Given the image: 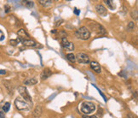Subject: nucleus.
I'll list each match as a JSON object with an SVG mask.
<instances>
[{
  "label": "nucleus",
  "instance_id": "obj_1",
  "mask_svg": "<svg viewBox=\"0 0 138 118\" xmlns=\"http://www.w3.org/2000/svg\"><path fill=\"white\" fill-rule=\"evenodd\" d=\"M95 110V105L92 102L90 101H84L82 103L81 107H80V111L82 113H84L85 116H89L92 112H94Z\"/></svg>",
  "mask_w": 138,
  "mask_h": 118
},
{
  "label": "nucleus",
  "instance_id": "obj_2",
  "mask_svg": "<svg viewBox=\"0 0 138 118\" xmlns=\"http://www.w3.org/2000/svg\"><path fill=\"white\" fill-rule=\"evenodd\" d=\"M76 37L82 40H87L91 37V32L86 27H81L75 32Z\"/></svg>",
  "mask_w": 138,
  "mask_h": 118
},
{
  "label": "nucleus",
  "instance_id": "obj_3",
  "mask_svg": "<svg viewBox=\"0 0 138 118\" xmlns=\"http://www.w3.org/2000/svg\"><path fill=\"white\" fill-rule=\"evenodd\" d=\"M18 92L20 93V95L22 97V98H24V101L28 102V103H32V98H31L29 92H27V89H26L25 86H19L18 87Z\"/></svg>",
  "mask_w": 138,
  "mask_h": 118
},
{
  "label": "nucleus",
  "instance_id": "obj_4",
  "mask_svg": "<svg viewBox=\"0 0 138 118\" xmlns=\"http://www.w3.org/2000/svg\"><path fill=\"white\" fill-rule=\"evenodd\" d=\"M15 105L16 109L19 110V111H25V110H28V108H29L28 104L24 100L21 99L20 98H17L15 100Z\"/></svg>",
  "mask_w": 138,
  "mask_h": 118
},
{
  "label": "nucleus",
  "instance_id": "obj_5",
  "mask_svg": "<svg viewBox=\"0 0 138 118\" xmlns=\"http://www.w3.org/2000/svg\"><path fill=\"white\" fill-rule=\"evenodd\" d=\"M90 25H91L92 29L95 31V32L97 34H99V35H102V34H107V31H106V29H105L104 27L98 24V23L92 22Z\"/></svg>",
  "mask_w": 138,
  "mask_h": 118
},
{
  "label": "nucleus",
  "instance_id": "obj_6",
  "mask_svg": "<svg viewBox=\"0 0 138 118\" xmlns=\"http://www.w3.org/2000/svg\"><path fill=\"white\" fill-rule=\"evenodd\" d=\"M75 58L78 61V63H82V64H86V63H90V57L88 55L83 52H79L75 56Z\"/></svg>",
  "mask_w": 138,
  "mask_h": 118
},
{
  "label": "nucleus",
  "instance_id": "obj_7",
  "mask_svg": "<svg viewBox=\"0 0 138 118\" xmlns=\"http://www.w3.org/2000/svg\"><path fill=\"white\" fill-rule=\"evenodd\" d=\"M61 45H62V47L64 48L66 51H73L74 50V44L72 42H70L68 40V39L67 38H63L61 39Z\"/></svg>",
  "mask_w": 138,
  "mask_h": 118
},
{
  "label": "nucleus",
  "instance_id": "obj_8",
  "mask_svg": "<svg viewBox=\"0 0 138 118\" xmlns=\"http://www.w3.org/2000/svg\"><path fill=\"white\" fill-rule=\"evenodd\" d=\"M95 11L97 12V14H99L101 16H106L107 14V8L105 7L103 4H101V3L95 5Z\"/></svg>",
  "mask_w": 138,
  "mask_h": 118
},
{
  "label": "nucleus",
  "instance_id": "obj_9",
  "mask_svg": "<svg viewBox=\"0 0 138 118\" xmlns=\"http://www.w3.org/2000/svg\"><path fill=\"white\" fill-rule=\"evenodd\" d=\"M52 75V71L49 68H45V69H43V71L41 72V75H40V78H41L42 80H47L49 76Z\"/></svg>",
  "mask_w": 138,
  "mask_h": 118
},
{
  "label": "nucleus",
  "instance_id": "obj_10",
  "mask_svg": "<svg viewBox=\"0 0 138 118\" xmlns=\"http://www.w3.org/2000/svg\"><path fill=\"white\" fill-rule=\"evenodd\" d=\"M17 35L19 36L18 39L20 40H22V39H30V35L29 34H28L27 32H26L25 29H23V28H22V29H20L17 32Z\"/></svg>",
  "mask_w": 138,
  "mask_h": 118
},
{
  "label": "nucleus",
  "instance_id": "obj_11",
  "mask_svg": "<svg viewBox=\"0 0 138 118\" xmlns=\"http://www.w3.org/2000/svg\"><path fill=\"white\" fill-rule=\"evenodd\" d=\"M25 46H28V47H35L38 45V43L35 40L32 39H22L20 40Z\"/></svg>",
  "mask_w": 138,
  "mask_h": 118
},
{
  "label": "nucleus",
  "instance_id": "obj_12",
  "mask_svg": "<svg viewBox=\"0 0 138 118\" xmlns=\"http://www.w3.org/2000/svg\"><path fill=\"white\" fill-rule=\"evenodd\" d=\"M91 68L92 69H93L94 71H95V73H97V74H100V73L101 72V65H100L96 61H92V62H91Z\"/></svg>",
  "mask_w": 138,
  "mask_h": 118
},
{
  "label": "nucleus",
  "instance_id": "obj_13",
  "mask_svg": "<svg viewBox=\"0 0 138 118\" xmlns=\"http://www.w3.org/2000/svg\"><path fill=\"white\" fill-rule=\"evenodd\" d=\"M42 112H43V108L41 105H37L35 107V109L33 110L32 112V116L34 118H39L42 115Z\"/></svg>",
  "mask_w": 138,
  "mask_h": 118
},
{
  "label": "nucleus",
  "instance_id": "obj_14",
  "mask_svg": "<svg viewBox=\"0 0 138 118\" xmlns=\"http://www.w3.org/2000/svg\"><path fill=\"white\" fill-rule=\"evenodd\" d=\"M38 3L45 8H49L53 5V1H49V0H39Z\"/></svg>",
  "mask_w": 138,
  "mask_h": 118
},
{
  "label": "nucleus",
  "instance_id": "obj_15",
  "mask_svg": "<svg viewBox=\"0 0 138 118\" xmlns=\"http://www.w3.org/2000/svg\"><path fill=\"white\" fill-rule=\"evenodd\" d=\"M24 85H27V86H32L38 83V80L35 78H27L26 80H24Z\"/></svg>",
  "mask_w": 138,
  "mask_h": 118
},
{
  "label": "nucleus",
  "instance_id": "obj_16",
  "mask_svg": "<svg viewBox=\"0 0 138 118\" xmlns=\"http://www.w3.org/2000/svg\"><path fill=\"white\" fill-rule=\"evenodd\" d=\"M3 86H4L5 87H6L7 90H8V92H9V93L12 94L13 87H12V85H11V83L9 82V81H8V80H3Z\"/></svg>",
  "mask_w": 138,
  "mask_h": 118
},
{
  "label": "nucleus",
  "instance_id": "obj_17",
  "mask_svg": "<svg viewBox=\"0 0 138 118\" xmlns=\"http://www.w3.org/2000/svg\"><path fill=\"white\" fill-rule=\"evenodd\" d=\"M22 3H23V5H24L25 7L28 8V9H32V8L33 7V5H34L33 1H23Z\"/></svg>",
  "mask_w": 138,
  "mask_h": 118
},
{
  "label": "nucleus",
  "instance_id": "obj_18",
  "mask_svg": "<svg viewBox=\"0 0 138 118\" xmlns=\"http://www.w3.org/2000/svg\"><path fill=\"white\" fill-rule=\"evenodd\" d=\"M67 58L69 62H71V63H75L76 62V58H75V55H73L72 53H68L67 54Z\"/></svg>",
  "mask_w": 138,
  "mask_h": 118
},
{
  "label": "nucleus",
  "instance_id": "obj_19",
  "mask_svg": "<svg viewBox=\"0 0 138 118\" xmlns=\"http://www.w3.org/2000/svg\"><path fill=\"white\" fill-rule=\"evenodd\" d=\"M130 16H131V18L134 19V20H137V18H138L137 9H133V10L130 12Z\"/></svg>",
  "mask_w": 138,
  "mask_h": 118
},
{
  "label": "nucleus",
  "instance_id": "obj_20",
  "mask_svg": "<svg viewBox=\"0 0 138 118\" xmlns=\"http://www.w3.org/2000/svg\"><path fill=\"white\" fill-rule=\"evenodd\" d=\"M127 30L129 31V32H131V31H133L134 29H135V23H134L133 22H130L129 23H128L127 25Z\"/></svg>",
  "mask_w": 138,
  "mask_h": 118
},
{
  "label": "nucleus",
  "instance_id": "obj_21",
  "mask_svg": "<svg viewBox=\"0 0 138 118\" xmlns=\"http://www.w3.org/2000/svg\"><path fill=\"white\" fill-rule=\"evenodd\" d=\"M9 109H10V104L9 103V102H7V103L4 104V105L3 106V108H2V110H3V111L4 112H8L9 111Z\"/></svg>",
  "mask_w": 138,
  "mask_h": 118
},
{
  "label": "nucleus",
  "instance_id": "obj_22",
  "mask_svg": "<svg viewBox=\"0 0 138 118\" xmlns=\"http://www.w3.org/2000/svg\"><path fill=\"white\" fill-rule=\"evenodd\" d=\"M104 3L107 4V6L108 8H110V9H114V6H113V4H114V2L111 1V0H105Z\"/></svg>",
  "mask_w": 138,
  "mask_h": 118
},
{
  "label": "nucleus",
  "instance_id": "obj_23",
  "mask_svg": "<svg viewBox=\"0 0 138 118\" xmlns=\"http://www.w3.org/2000/svg\"><path fill=\"white\" fill-rule=\"evenodd\" d=\"M19 42H21L19 39H11V40H9V43H10V44H12V45H16V44H18Z\"/></svg>",
  "mask_w": 138,
  "mask_h": 118
},
{
  "label": "nucleus",
  "instance_id": "obj_24",
  "mask_svg": "<svg viewBox=\"0 0 138 118\" xmlns=\"http://www.w3.org/2000/svg\"><path fill=\"white\" fill-rule=\"evenodd\" d=\"M94 86H95V88H96V89H97V90H98L99 93H100V94H101V96H102V98H104V100H105V101H107V98H106V97H105V95H104V94H103V93H102V92H101V90H100V89H99L98 87H96V86H95V85H94Z\"/></svg>",
  "mask_w": 138,
  "mask_h": 118
},
{
  "label": "nucleus",
  "instance_id": "obj_25",
  "mask_svg": "<svg viewBox=\"0 0 138 118\" xmlns=\"http://www.w3.org/2000/svg\"><path fill=\"white\" fill-rule=\"evenodd\" d=\"M83 118H99L97 116L95 115H93V116H83Z\"/></svg>",
  "mask_w": 138,
  "mask_h": 118
},
{
  "label": "nucleus",
  "instance_id": "obj_26",
  "mask_svg": "<svg viewBox=\"0 0 138 118\" xmlns=\"http://www.w3.org/2000/svg\"><path fill=\"white\" fill-rule=\"evenodd\" d=\"M73 12H74V14L77 15H78L80 14V10L79 9H78L77 8H74V10H73Z\"/></svg>",
  "mask_w": 138,
  "mask_h": 118
},
{
  "label": "nucleus",
  "instance_id": "obj_27",
  "mask_svg": "<svg viewBox=\"0 0 138 118\" xmlns=\"http://www.w3.org/2000/svg\"><path fill=\"white\" fill-rule=\"evenodd\" d=\"M0 118H5L4 112L3 111V110H2V109H0Z\"/></svg>",
  "mask_w": 138,
  "mask_h": 118
},
{
  "label": "nucleus",
  "instance_id": "obj_28",
  "mask_svg": "<svg viewBox=\"0 0 138 118\" xmlns=\"http://www.w3.org/2000/svg\"><path fill=\"white\" fill-rule=\"evenodd\" d=\"M4 9H5V12H6V13H8V12H9V11H10V7H9V5H5Z\"/></svg>",
  "mask_w": 138,
  "mask_h": 118
},
{
  "label": "nucleus",
  "instance_id": "obj_29",
  "mask_svg": "<svg viewBox=\"0 0 138 118\" xmlns=\"http://www.w3.org/2000/svg\"><path fill=\"white\" fill-rule=\"evenodd\" d=\"M5 74H6V71L5 70H3V69L0 70V75H5Z\"/></svg>",
  "mask_w": 138,
  "mask_h": 118
},
{
  "label": "nucleus",
  "instance_id": "obj_30",
  "mask_svg": "<svg viewBox=\"0 0 138 118\" xmlns=\"http://www.w3.org/2000/svg\"><path fill=\"white\" fill-rule=\"evenodd\" d=\"M126 118H134V117L132 115H130V114H129V115H127V117H126Z\"/></svg>",
  "mask_w": 138,
  "mask_h": 118
},
{
  "label": "nucleus",
  "instance_id": "obj_31",
  "mask_svg": "<svg viewBox=\"0 0 138 118\" xmlns=\"http://www.w3.org/2000/svg\"><path fill=\"white\" fill-rule=\"evenodd\" d=\"M56 32H57L56 29H54V30L51 31V34H55V33H56Z\"/></svg>",
  "mask_w": 138,
  "mask_h": 118
}]
</instances>
